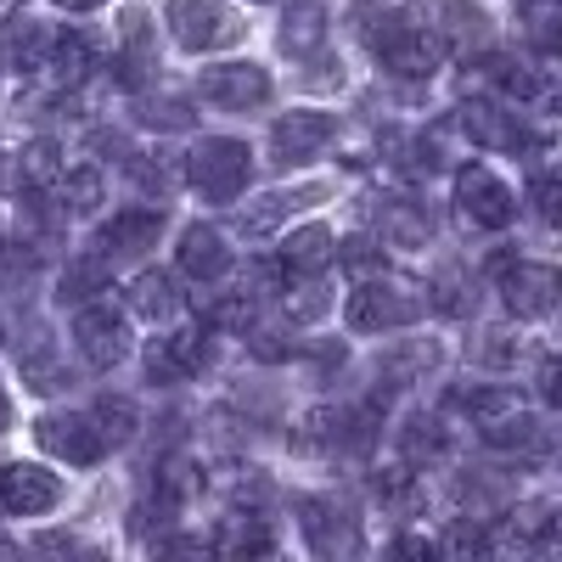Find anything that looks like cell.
<instances>
[{
  "label": "cell",
  "instance_id": "1",
  "mask_svg": "<svg viewBox=\"0 0 562 562\" xmlns=\"http://www.w3.org/2000/svg\"><path fill=\"white\" fill-rule=\"evenodd\" d=\"M299 529H304V546L315 562H360V524H355V512L338 506L333 495H310L299 501Z\"/></svg>",
  "mask_w": 562,
  "mask_h": 562
},
{
  "label": "cell",
  "instance_id": "2",
  "mask_svg": "<svg viewBox=\"0 0 562 562\" xmlns=\"http://www.w3.org/2000/svg\"><path fill=\"white\" fill-rule=\"evenodd\" d=\"M186 180H192L209 203H231L248 186V147L231 135L203 140V147H192V158H186Z\"/></svg>",
  "mask_w": 562,
  "mask_h": 562
},
{
  "label": "cell",
  "instance_id": "3",
  "mask_svg": "<svg viewBox=\"0 0 562 562\" xmlns=\"http://www.w3.org/2000/svg\"><path fill=\"white\" fill-rule=\"evenodd\" d=\"M422 315V299L405 288V281H360L349 293V326L355 333H394V326H411Z\"/></svg>",
  "mask_w": 562,
  "mask_h": 562
},
{
  "label": "cell",
  "instance_id": "4",
  "mask_svg": "<svg viewBox=\"0 0 562 562\" xmlns=\"http://www.w3.org/2000/svg\"><path fill=\"white\" fill-rule=\"evenodd\" d=\"M164 23L186 52H220V45H231L243 34V23L231 18L225 0H169Z\"/></svg>",
  "mask_w": 562,
  "mask_h": 562
},
{
  "label": "cell",
  "instance_id": "5",
  "mask_svg": "<svg viewBox=\"0 0 562 562\" xmlns=\"http://www.w3.org/2000/svg\"><path fill=\"white\" fill-rule=\"evenodd\" d=\"M456 203H461L467 225H484V231H501V225H512V214H518V198H512L506 180L484 164H467L456 175Z\"/></svg>",
  "mask_w": 562,
  "mask_h": 562
},
{
  "label": "cell",
  "instance_id": "6",
  "mask_svg": "<svg viewBox=\"0 0 562 562\" xmlns=\"http://www.w3.org/2000/svg\"><path fill=\"white\" fill-rule=\"evenodd\" d=\"M456 124H461L467 140L495 147V153H535V147H546L540 130H529L518 113H506V108H495V102H467V108L456 113Z\"/></svg>",
  "mask_w": 562,
  "mask_h": 562
},
{
  "label": "cell",
  "instance_id": "7",
  "mask_svg": "<svg viewBox=\"0 0 562 562\" xmlns=\"http://www.w3.org/2000/svg\"><path fill=\"white\" fill-rule=\"evenodd\" d=\"M34 439H40V450L45 456H57V461H68V467H90V461H102L108 456V439H102V428L90 416H63V411H52V416H40L34 422Z\"/></svg>",
  "mask_w": 562,
  "mask_h": 562
},
{
  "label": "cell",
  "instance_id": "8",
  "mask_svg": "<svg viewBox=\"0 0 562 562\" xmlns=\"http://www.w3.org/2000/svg\"><path fill=\"white\" fill-rule=\"evenodd\" d=\"M74 344H79V355L97 371H113L130 355V321L113 304H85L74 315Z\"/></svg>",
  "mask_w": 562,
  "mask_h": 562
},
{
  "label": "cell",
  "instance_id": "9",
  "mask_svg": "<svg viewBox=\"0 0 562 562\" xmlns=\"http://www.w3.org/2000/svg\"><path fill=\"white\" fill-rule=\"evenodd\" d=\"M501 299L512 315H524V321H540L562 304V270L557 265H506L501 270Z\"/></svg>",
  "mask_w": 562,
  "mask_h": 562
},
{
  "label": "cell",
  "instance_id": "10",
  "mask_svg": "<svg viewBox=\"0 0 562 562\" xmlns=\"http://www.w3.org/2000/svg\"><path fill=\"white\" fill-rule=\"evenodd\" d=\"M333 135H338V119H333V113L299 108V113H288V119H276L270 147H276V158H281V164H310L315 153L333 147Z\"/></svg>",
  "mask_w": 562,
  "mask_h": 562
},
{
  "label": "cell",
  "instance_id": "11",
  "mask_svg": "<svg viewBox=\"0 0 562 562\" xmlns=\"http://www.w3.org/2000/svg\"><path fill=\"white\" fill-rule=\"evenodd\" d=\"M57 501H63V479L34 467V461H12L7 473H0V506L18 512V518H40V512H52Z\"/></svg>",
  "mask_w": 562,
  "mask_h": 562
},
{
  "label": "cell",
  "instance_id": "12",
  "mask_svg": "<svg viewBox=\"0 0 562 562\" xmlns=\"http://www.w3.org/2000/svg\"><path fill=\"white\" fill-rule=\"evenodd\" d=\"M270 97V74L259 63H220L203 74V102L231 108V113H248Z\"/></svg>",
  "mask_w": 562,
  "mask_h": 562
},
{
  "label": "cell",
  "instance_id": "13",
  "mask_svg": "<svg viewBox=\"0 0 562 562\" xmlns=\"http://www.w3.org/2000/svg\"><path fill=\"white\" fill-rule=\"evenodd\" d=\"M506 540L529 557H540V562H562V506H551V501L518 506L506 524Z\"/></svg>",
  "mask_w": 562,
  "mask_h": 562
},
{
  "label": "cell",
  "instance_id": "14",
  "mask_svg": "<svg viewBox=\"0 0 562 562\" xmlns=\"http://www.w3.org/2000/svg\"><path fill=\"white\" fill-rule=\"evenodd\" d=\"M378 57H383V68L400 74V79H428V74L445 63V40L428 34V29H416V23H400L394 40L383 45Z\"/></svg>",
  "mask_w": 562,
  "mask_h": 562
},
{
  "label": "cell",
  "instance_id": "15",
  "mask_svg": "<svg viewBox=\"0 0 562 562\" xmlns=\"http://www.w3.org/2000/svg\"><path fill=\"white\" fill-rule=\"evenodd\" d=\"M203 366H209V338L203 333H175V338H158L147 349L153 383H186V378H198Z\"/></svg>",
  "mask_w": 562,
  "mask_h": 562
},
{
  "label": "cell",
  "instance_id": "16",
  "mask_svg": "<svg viewBox=\"0 0 562 562\" xmlns=\"http://www.w3.org/2000/svg\"><path fill=\"white\" fill-rule=\"evenodd\" d=\"M479 439L490 445V450H501V456H540L551 439H546V428L518 405V411H506V416H495V422H479Z\"/></svg>",
  "mask_w": 562,
  "mask_h": 562
},
{
  "label": "cell",
  "instance_id": "17",
  "mask_svg": "<svg viewBox=\"0 0 562 562\" xmlns=\"http://www.w3.org/2000/svg\"><path fill=\"white\" fill-rule=\"evenodd\" d=\"M180 270L192 276V281H220L231 270V248L214 225H192L180 237Z\"/></svg>",
  "mask_w": 562,
  "mask_h": 562
},
{
  "label": "cell",
  "instance_id": "18",
  "mask_svg": "<svg viewBox=\"0 0 562 562\" xmlns=\"http://www.w3.org/2000/svg\"><path fill=\"white\" fill-rule=\"evenodd\" d=\"M158 231H164L158 209H124L102 225V248L108 254H147V248H158Z\"/></svg>",
  "mask_w": 562,
  "mask_h": 562
},
{
  "label": "cell",
  "instance_id": "19",
  "mask_svg": "<svg viewBox=\"0 0 562 562\" xmlns=\"http://www.w3.org/2000/svg\"><path fill=\"white\" fill-rule=\"evenodd\" d=\"M378 225H383V243H394V248H428V237H434L428 209L411 203V198H383Z\"/></svg>",
  "mask_w": 562,
  "mask_h": 562
},
{
  "label": "cell",
  "instance_id": "20",
  "mask_svg": "<svg viewBox=\"0 0 562 562\" xmlns=\"http://www.w3.org/2000/svg\"><path fill=\"white\" fill-rule=\"evenodd\" d=\"M518 34L546 57H562V0H518Z\"/></svg>",
  "mask_w": 562,
  "mask_h": 562
},
{
  "label": "cell",
  "instance_id": "21",
  "mask_svg": "<svg viewBox=\"0 0 562 562\" xmlns=\"http://www.w3.org/2000/svg\"><path fill=\"white\" fill-rule=\"evenodd\" d=\"M23 383H29L34 394H57V389L74 383V371H68V360L57 355L52 338H40V333H34V344L23 349Z\"/></svg>",
  "mask_w": 562,
  "mask_h": 562
},
{
  "label": "cell",
  "instance_id": "22",
  "mask_svg": "<svg viewBox=\"0 0 562 562\" xmlns=\"http://www.w3.org/2000/svg\"><path fill=\"white\" fill-rule=\"evenodd\" d=\"M333 231L326 225H304V231H293L288 237V248H281V265L288 270H299V276H321L326 265H333Z\"/></svg>",
  "mask_w": 562,
  "mask_h": 562
},
{
  "label": "cell",
  "instance_id": "23",
  "mask_svg": "<svg viewBox=\"0 0 562 562\" xmlns=\"http://www.w3.org/2000/svg\"><path fill=\"white\" fill-rule=\"evenodd\" d=\"M7 52H12V68H23V74H40L45 63H52V34H45L40 23H29V18H18V23H7Z\"/></svg>",
  "mask_w": 562,
  "mask_h": 562
},
{
  "label": "cell",
  "instance_id": "24",
  "mask_svg": "<svg viewBox=\"0 0 562 562\" xmlns=\"http://www.w3.org/2000/svg\"><path fill=\"white\" fill-rule=\"evenodd\" d=\"M321 40H326V12L315 7V0H299V7H293L288 18H281V52L310 57Z\"/></svg>",
  "mask_w": 562,
  "mask_h": 562
},
{
  "label": "cell",
  "instance_id": "25",
  "mask_svg": "<svg viewBox=\"0 0 562 562\" xmlns=\"http://www.w3.org/2000/svg\"><path fill=\"white\" fill-rule=\"evenodd\" d=\"M130 310L135 315H147V321H169L180 310V293H175V281L164 270H147V276H135L130 281Z\"/></svg>",
  "mask_w": 562,
  "mask_h": 562
},
{
  "label": "cell",
  "instance_id": "26",
  "mask_svg": "<svg viewBox=\"0 0 562 562\" xmlns=\"http://www.w3.org/2000/svg\"><path fill=\"white\" fill-rule=\"evenodd\" d=\"M439 562H495V535L473 518H456L450 535H445V551Z\"/></svg>",
  "mask_w": 562,
  "mask_h": 562
},
{
  "label": "cell",
  "instance_id": "27",
  "mask_svg": "<svg viewBox=\"0 0 562 562\" xmlns=\"http://www.w3.org/2000/svg\"><path fill=\"white\" fill-rule=\"evenodd\" d=\"M445 45H456V52H473V45H490V18L479 7H467V0H450L445 7Z\"/></svg>",
  "mask_w": 562,
  "mask_h": 562
},
{
  "label": "cell",
  "instance_id": "28",
  "mask_svg": "<svg viewBox=\"0 0 562 562\" xmlns=\"http://www.w3.org/2000/svg\"><path fill=\"white\" fill-rule=\"evenodd\" d=\"M220 546L231 551V562H248V557L270 551L276 540H270V524L259 518V512H248V518H225V535H220Z\"/></svg>",
  "mask_w": 562,
  "mask_h": 562
},
{
  "label": "cell",
  "instance_id": "29",
  "mask_svg": "<svg viewBox=\"0 0 562 562\" xmlns=\"http://www.w3.org/2000/svg\"><path fill=\"white\" fill-rule=\"evenodd\" d=\"M45 74H52L57 85H79V79L90 74V40H85V34H57Z\"/></svg>",
  "mask_w": 562,
  "mask_h": 562
},
{
  "label": "cell",
  "instance_id": "30",
  "mask_svg": "<svg viewBox=\"0 0 562 562\" xmlns=\"http://www.w3.org/2000/svg\"><path fill=\"white\" fill-rule=\"evenodd\" d=\"M400 445H405V461H411V467L439 461V456H445V422H439V416H411V428L400 434Z\"/></svg>",
  "mask_w": 562,
  "mask_h": 562
},
{
  "label": "cell",
  "instance_id": "31",
  "mask_svg": "<svg viewBox=\"0 0 562 562\" xmlns=\"http://www.w3.org/2000/svg\"><path fill=\"white\" fill-rule=\"evenodd\" d=\"M428 304L439 315H467V310L479 304V293H473V281H467V270H439L434 288H428Z\"/></svg>",
  "mask_w": 562,
  "mask_h": 562
},
{
  "label": "cell",
  "instance_id": "32",
  "mask_svg": "<svg viewBox=\"0 0 562 562\" xmlns=\"http://www.w3.org/2000/svg\"><path fill=\"white\" fill-rule=\"evenodd\" d=\"M90 422H97V428H102V439L108 445H130L135 439V405L124 400V394H108V400H97V411H90Z\"/></svg>",
  "mask_w": 562,
  "mask_h": 562
},
{
  "label": "cell",
  "instance_id": "33",
  "mask_svg": "<svg viewBox=\"0 0 562 562\" xmlns=\"http://www.w3.org/2000/svg\"><path fill=\"white\" fill-rule=\"evenodd\" d=\"M371 490H378V501H383V506H394V512H416V506H422L416 473H405V467H383V473L371 479Z\"/></svg>",
  "mask_w": 562,
  "mask_h": 562
},
{
  "label": "cell",
  "instance_id": "34",
  "mask_svg": "<svg viewBox=\"0 0 562 562\" xmlns=\"http://www.w3.org/2000/svg\"><path fill=\"white\" fill-rule=\"evenodd\" d=\"M102 288H108V259H74L68 276H63V304H85Z\"/></svg>",
  "mask_w": 562,
  "mask_h": 562
},
{
  "label": "cell",
  "instance_id": "35",
  "mask_svg": "<svg viewBox=\"0 0 562 562\" xmlns=\"http://www.w3.org/2000/svg\"><path fill=\"white\" fill-rule=\"evenodd\" d=\"M288 209H293V198H288V192H270V198H259V203L237 209V231H248V237H265V231H276L281 220H288Z\"/></svg>",
  "mask_w": 562,
  "mask_h": 562
},
{
  "label": "cell",
  "instance_id": "36",
  "mask_svg": "<svg viewBox=\"0 0 562 562\" xmlns=\"http://www.w3.org/2000/svg\"><path fill=\"white\" fill-rule=\"evenodd\" d=\"M529 203H535V214H540L551 231H562V164H557V169H540V175L529 180Z\"/></svg>",
  "mask_w": 562,
  "mask_h": 562
},
{
  "label": "cell",
  "instance_id": "37",
  "mask_svg": "<svg viewBox=\"0 0 562 562\" xmlns=\"http://www.w3.org/2000/svg\"><path fill=\"white\" fill-rule=\"evenodd\" d=\"M428 366H434V344H405V349H394V355L383 360V378H389L394 389H405V383H416Z\"/></svg>",
  "mask_w": 562,
  "mask_h": 562
},
{
  "label": "cell",
  "instance_id": "38",
  "mask_svg": "<svg viewBox=\"0 0 562 562\" xmlns=\"http://www.w3.org/2000/svg\"><path fill=\"white\" fill-rule=\"evenodd\" d=\"M57 140H34V147H23V180L29 186H63V164H57Z\"/></svg>",
  "mask_w": 562,
  "mask_h": 562
},
{
  "label": "cell",
  "instance_id": "39",
  "mask_svg": "<svg viewBox=\"0 0 562 562\" xmlns=\"http://www.w3.org/2000/svg\"><path fill=\"white\" fill-rule=\"evenodd\" d=\"M355 18H360V40L371 45V52H383V45L394 40V29L405 23L400 12H389V7H371V0H360V7H355Z\"/></svg>",
  "mask_w": 562,
  "mask_h": 562
},
{
  "label": "cell",
  "instance_id": "40",
  "mask_svg": "<svg viewBox=\"0 0 562 562\" xmlns=\"http://www.w3.org/2000/svg\"><path fill=\"white\" fill-rule=\"evenodd\" d=\"M63 209H74V214H97V203H102V175L97 169H74V175H63Z\"/></svg>",
  "mask_w": 562,
  "mask_h": 562
},
{
  "label": "cell",
  "instance_id": "41",
  "mask_svg": "<svg viewBox=\"0 0 562 562\" xmlns=\"http://www.w3.org/2000/svg\"><path fill=\"white\" fill-rule=\"evenodd\" d=\"M153 562H214V546L203 535H169L153 546Z\"/></svg>",
  "mask_w": 562,
  "mask_h": 562
},
{
  "label": "cell",
  "instance_id": "42",
  "mask_svg": "<svg viewBox=\"0 0 562 562\" xmlns=\"http://www.w3.org/2000/svg\"><path fill=\"white\" fill-rule=\"evenodd\" d=\"M338 259H344V265H349V270H355L360 281H378V270H383V254L371 248L366 237H349V243L338 248Z\"/></svg>",
  "mask_w": 562,
  "mask_h": 562
},
{
  "label": "cell",
  "instance_id": "43",
  "mask_svg": "<svg viewBox=\"0 0 562 562\" xmlns=\"http://www.w3.org/2000/svg\"><path fill=\"white\" fill-rule=\"evenodd\" d=\"M140 124H153V130H186V124H192V113H186V102H140Z\"/></svg>",
  "mask_w": 562,
  "mask_h": 562
},
{
  "label": "cell",
  "instance_id": "44",
  "mask_svg": "<svg viewBox=\"0 0 562 562\" xmlns=\"http://www.w3.org/2000/svg\"><path fill=\"white\" fill-rule=\"evenodd\" d=\"M383 562H439V546H434L428 535H400Z\"/></svg>",
  "mask_w": 562,
  "mask_h": 562
},
{
  "label": "cell",
  "instance_id": "45",
  "mask_svg": "<svg viewBox=\"0 0 562 562\" xmlns=\"http://www.w3.org/2000/svg\"><path fill=\"white\" fill-rule=\"evenodd\" d=\"M288 310H293V321H315V315H326V288H321V281H310V288L288 293Z\"/></svg>",
  "mask_w": 562,
  "mask_h": 562
},
{
  "label": "cell",
  "instance_id": "46",
  "mask_svg": "<svg viewBox=\"0 0 562 562\" xmlns=\"http://www.w3.org/2000/svg\"><path fill=\"white\" fill-rule=\"evenodd\" d=\"M479 360H484V366H506V360H518V338H512V333H484Z\"/></svg>",
  "mask_w": 562,
  "mask_h": 562
},
{
  "label": "cell",
  "instance_id": "47",
  "mask_svg": "<svg viewBox=\"0 0 562 562\" xmlns=\"http://www.w3.org/2000/svg\"><path fill=\"white\" fill-rule=\"evenodd\" d=\"M540 400L562 411V355H551V360L540 366Z\"/></svg>",
  "mask_w": 562,
  "mask_h": 562
},
{
  "label": "cell",
  "instance_id": "48",
  "mask_svg": "<svg viewBox=\"0 0 562 562\" xmlns=\"http://www.w3.org/2000/svg\"><path fill=\"white\" fill-rule=\"evenodd\" d=\"M248 276H254V288H259V293H276V288H281V265H270V259H259Z\"/></svg>",
  "mask_w": 562,
  "mask_h": 562
},
{
  "label": "cell",
  "instance_id": "49",
  "mask_svg": "<svg viewBox=\"0 0 562 562\" xmlns=\"http://www.w3.org/2000/svg\"><path fill=\"white\" fill-rule=\"evenodd\" d=\"M57 7H63V12H97L102 0H57Z\"/></svg>",
  "mask_w": 562,
  "mask_h": 562
},
{
  "label": "cell",
  "instance_id": "50",
  "mask_svg": "<svg viewBox=\"0 0 562 562\" xmlns=\"http://www.w3.org/2000/svg\"><path fill=\"white\" fill-rule=\"evenodd\" d=\"M0 562H23V546H12V540H0Z\"/></svg>",
  "mask_w": 562,
  "mask_h": 562
},
{
  "label": "cell",
  "instance_id": "51",
  "mask_svg": "<svg viewBox=\"0 0 562 562\" xmlns=\"http://www.w3.org/2000/svg\"><path fill=\"white\" fill-rule=\"evenodd\" d=\"M7 428H12V400L0 394V434H7Z\"/></svg>",
  "mask_w": 562,
  "mask_h": 562
},
{
  "label": "cell",
  "instance_id": "52",
  "mask_svg": "<svg viewBox=\"0 0 562 562\" xmlns=\"http://www.w3.org/2000/svg\"><path fill=\"white\" fill-rule=\"evenodd\" d=\"M248 562H293V557H281V551L270 546V551H259V557H248Z\"/></svg>",
  "mask_w": 562,
  "mask_h": 562
},
{
  "label": "cell",
  "instance_id": "53",
  "mask_svg": "<svg viewBox=\"0 0 562 562\" xmlns=\"http://www.w3.org/2000/svg\"><path fill=\"white\" fill-rule=\"evenodd\" d=\"M551 108L562 113V74H557V85H551Z\"/></svg>",
  "mask_w": 562,
  "mask_h": 562
},
{
  "label": "cell",
  "instance_id": "54",
  "mask_svg": "<svg viewBox=\"0 0 562 562\" xmlns=\"http://www.w3.org/2000/svg\"><path fill=\"white\" fill-rule=\"evenodd\" d=\"M0 338H7V326H0Z\"/></svg>",
  "mask_w": 562,
  "mask_h": 562
},
{
  "label": "cell",
  "instance_id": "55",
  "mask_svg": "<svg viewBox=\"0 0 562 562\" xmlns=\"http://www.w3.org/2000/svg\"><path fill=\"white\" fill-rule=\"evenodd\" d=\"M0 254H7V248H0Z\"/></svg>",
  "mask_w": 562,
  "mask_h": 562
}]
</instances>
